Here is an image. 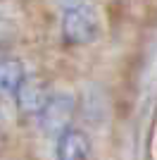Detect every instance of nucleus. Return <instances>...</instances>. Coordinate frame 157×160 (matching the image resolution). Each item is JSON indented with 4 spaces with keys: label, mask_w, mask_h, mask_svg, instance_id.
I'll return each instance as SVG.
<instances>
[{
    "label": "nucleus",
    "mask_w": 157,
    "mask_h": 160,
    "mask_svg": "<svg viewBox=\"0 0 157 160\" xmlns=\"http://www.w3.org/2000/svg\"><path fill=\"white\" fill-rule=\"evenodd\" d=\"M62 7V38L72 46H88L100 38L102 22L100 12L91 0H57Z\"/></svg>",
    "instance_id": "obj_1"
},
{
    "label": "nucleus",
    "mask_w": 157,
    "mask_h": 160,
    "mask_svg": "<svg viewBox=\"0 0 157 160\" xmlns=\"http://www.w3.org/2000/svg\"><path fill=\"white\" fill-rule=\"evenodd\" d=\"M91 139L83 129H64L57 136V146H55V155L57 160H88L91 158Z\"/></svg>",
    "instance_id": "obj_4"
},
{
    "label": "nucleus",
    "mask_w": 157,
    "mask_h": 160,
    "mask_svg": "<svg viewBox=\"0 0 157 160\" xmlns=\"http://www.w3.org/2000/svg\"><path fill=\"white\" fill-rule=\"evenodd\" d=\"M48 96L50 91L38 77H26L19 84V88L14 91V100H17V108L21 115H38L45 105Z\"/></svg>",
    "instance_id": "obj_3"
},
{
    "label": "nucleus",
    "mask_w": 157,
    "mask_h": 160,
    "mask_svg": "<svg viewBox=\"0 0 157 160\" xmlns=\"http://www.w3.org/2000/svg\"><path fill=\"white\" fill-rule=\"evenodd\" d=\"M76 112V96L69 91H55L48 96L43 110L38 112L40 132L45 136H59V134L69 129Z\"/></svg>",
    "instance_id": "obj_2"
},
{
    "label": "nucleus",
    "mask_w": 157,
    "mask_h": 160,
    "mask_svg": "<svg viewBox=\"0 0 157 160\" xmlns=\"http://www.w3.org/2000/svg\"><path fill=\"white\" fill-rule=\"evenodd\" d=\"M14 33H17V27H14V22L7 17V14L0 12V43H10L14 38Z\"/></svg>",
    "instance_id": "obj_6"
},
{
    "label": "nucleus",
    "mask_w": 157,
    "mask_h": 160,
    "mask_svg": "<svg viewBox=\"0 0 157 160\" xmlns=\"http://www.w3.org/2000/svg\"><path fill=\"white\" fill-rule=\"evenodd\" d=\"M0 134H2V117H0Z\"/></svg>",
    "instance_id": "obj_7"
},
{
    "label": "nucleus",
    "mask_w": 157,
    "mask_h": 160,
    "mask_svg": "<svg viewBox=\"0 0 157 160\" xmlns=\"http://www.w3.org/2000/svg\"><path fill=\"white\" fill-rule=\"evenodd\" d=\"M26 79V67L19 58H2L0 60V93L14 96L19 84Z\"/></svg>",
    "instance_id": "obj_5"
}]
</instances>
